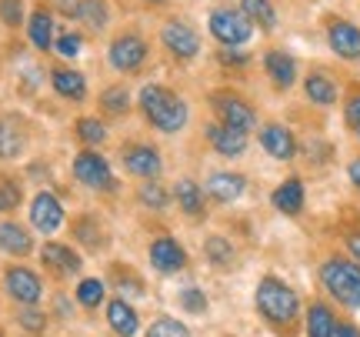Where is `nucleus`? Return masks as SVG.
<instances>
[{"label":"nucleus","instance_id":"1","mask_svg":"<svg viewBox=\"0 0 360 337\" xmlns=\"http://www.w3.org/2000/svg\"><path fill=\"white\" fill-rule=\"evenodd\" d=\"M254 304H257L260 317L267 321L270 327L277 331H290L300 317V298H297L294 287H287L281 277L267 274L257 284V294H254Z\"/></svg>","mask_w":360,"mask_h":337},{"label":"nucleus","instance_id":"2","mask_svg":"<svg viewBox=\"0 0 360 337\" xmlns=\"http://www.w3.org/2000/svg\"><path fill=\"white\" fill-rule=\"evenodd\" d=\"M141 110L164 134H177L187 124V104L170 87H160V84H150L141 91Z\"/></svg>","mask_w":360,"mask_h":337},{"label":"nucleus","instance_id":"3","mask_svg":"<svg viewBox=\"0 0 360 337\" xmlns=\"http://www.w3.org/2000/svg\"><path fill=\"white\" fill-rule=\"evenodd\" d=\"M323 291L350 311H360V264L347 257H327L321 264Z\"/></svg>","mask_w":360,"mask_h":337},{"label":"nucleus","instance_id":"4","mask_svg":"<svg viewBox=\"0 0 360 337\" xmlns=\"http://www.w3.org/2000/svg\"><path fill=\"white\" fill-rule=\"evenodd\" d=\"M210 34L224 44V47H244L254 37V24L244 17V11H231V7H217L210 13Z\"/></svg>","mask_w":360,"mask_h":337},{"label":"nucleus","instance_id":"5","mask_svg":"<svg viewBox=\"0 0 360 337\" xmlns=\"http://www.w3.org/2000/svg\"><path fill=\"white\" fill-rule=\"evenodd\" d=\"M74 177H77L80 184L94 187V191H114L110 164H107L101 154H94V151H84V154L74 157Z\"/></svg>","mask_w":360,"mask_h":337},{"label":"nucleus","instance_id":"6","mask_svg":"<svg viewBox=\"0 0 360 337\" xmlns=\"http://www.w3.org/2000/svg\"><path fill=\"white\" fill-rule=\"evenodd\" d=\"M110 64L117 67V70H124V74H134V70H141L143 61H147V44H143V37H137V34H120V37L110 44Z\"/></svg>","mask_w":360,"mask_h":337},{"label":"nucleus","instance_id":"7","mask_svg":"<svg viewBox=\"0 0 360 337\" xmlns=\"http://www.w3.org/2000/svg\"><path fill=\"white\" fill-rule=\"evenodd\" d=\"M214 107H217L220 124H227V127L244 130V134L250 127H257V110L247 104V101L233 97V94H217V97H214Z\"/></svg>","mask_w":360,"mask_h":337},{"label":"nucleus","instance_id":"8","mask_svg":"<svg viewBox=\"0 0 360 337\" xmlns=\"http://www.w3.org/2000/svg\"><path fill=\"white\" fill-rule=\"evenodd\" d=\"M160 40H164V47H167L177 61H193V57H197V51H200V37H197V30H193V27H187V24H180V20L164 24Z\"/></svg>","mask_w":360,"mask_h":337},{"label":"nucleus","instance_id":"9","mask_svg":"<svg viewBox=\"0 0 360 337\" xmlns=\"http://www.w3.org/2000/svg\"><path fill=\"white\" fill-rule=\"evenodd\" d=\"M327 44L337 57L344 61H357L360 57V27L350 20H330L327 27Z\"/></svg>","mask_w":360,"mask_h":337},{"label":"nucleus","instance_id":"10","mask_svg":"<svg viewBox=\"0 0 360 337\" xmlns=\"http://www.w3.org/2000/svg\"><path fill=\"white\" fill-rule=\"evenodd\" d=\"M247 191V177L244 174H233V170H217V174H210L207 177V187L204 194L210 201H217V204H231L237 197H244Z\"/></svg>","mask_w":360,"mask_h":337},{"label":"nucleus","instance_id":"11","mask_svg":"<svg viewBox=\"0 0 360 337\" xmlns=\"http://www.w3.org/2000/svg\"><path fill=\"white\" fill-rule=\"evenodd\" d=\"M30 224L37 227L40 234H53L60 224H64V208H60V201L53 194H37L34 197V204H30Z\"/></svg>","mask_w":360,"mask_h":337},{"label":"nucleus","instance_id":"12","mask_svg":"<svg viewBox=\"0 0 360 337\" xmlns=\"http://www.w3.org/2000/svg\"><path fill=\"white\" fill-rule=\"evenodd\" d=\"M7 291L13 300H20L24 307H34L40 300V277L27 267H11L7 271Z\"/></svg>","mask_w":360,"mask_h":337},{"label":"nucleus","instance_id":"13","mask_svg":"<svg viewBox=\"0 0 360 337\" xmlns=\"http://www.w3.org/2000/svg\"><path fill=\"white\" fill-rule=\"evenodd\" d=\"M260 147H264L274 160H290V157L297 154L294 134L283 127V124H267V127H260Z\"/></svg>","mask_w":360,"mask_h":337},{"label":"nucleus","instance_id":"14","mask_svg":"<svg viewBox=\"0 0 360 337\" xmlns=\"http://www.w3.org/2000/svg\"><path fill=\"white\" fill-rule=\"evenodd\" d=\"M207 141L220 157H240L247 151V134L227 127V124H210L207 127Z\"/></svg>","mask_w":360,"mask_h":337},{"label":"nucleus","instance_id":"15","mask_svg":"<svg viewBox=\"0 0 360 337\" xmlns=\"http://www.w3.org/2000/svg\"><path fill=\"white\" fill-rule=\"evenodd\" d=\"M264 70H267V77L274 80L281 91H290V87H294L297 61L287 51H267V57H264Z\"/></svg>","mask_w":360,"mask_h":337},{"label":"nucleus","instance_id":"16","mask_svg":"<svg viewBox=\"0 0 360 337\" xmlns=\"http://www.w3.org/2000/svg\"><path fill=\"white\" fill-rule=\"evenodd\" d=\"M150 264H154L157 271L174 274L187 264V254H184V247H180L174 237H160V241L150 244Z\"/></svg>","mask_w":360,"mask_h":337},{"label":"nucleus","instance_id":"17","mask_svg":"<svg viewBox=\"0 0 360 337\" xmlns=\"http://www.w3.org/2000/svg\"><path fill=\"white\" fill-rule=\"evenodd\" d=\"M124 167L130 174H137V177H157L160 174V154L147 144H134V147L124 151Z\"/></svg>","mask_w":360,"mask_h":337},{"label":"nucleus","instance_id":"18","mask_svg":"<svg viewBox=\"0 0 360 337\" xmlns=\"http://www.w3.org/2000/svg\"><path fill=\"white\" fill-rule=\"evenodd\" d=\"M304 197H307V191H304V181H297V177H287V181L270 194V201H274V208L281 210V214H287V217H297L300 210H304Z\"/></svg>","mask_w":360,"mask_h":337},{"label":"nucleus","instance_id":"19","mask_svg":"<svg viewBox=\"0 0 360 337\" xmlns=\"http://www.w3.org/2000/svg\"><path fill=\"white\" fill-rule=\"evenodd\" d=\"M40 260H44V267L53 274H60V277H74L80 271V257L64 244H47L40 250Z\"/></svg>","mask_w":360,"mask_h":337},{"label":"nucleus","instance_id":"20","mask_svg":"<svg viewBox=\"0 0 360 337\" xmlns=\"http://www.w3.org/2000/svg\"><path fill=\"white\" fill-rule=\"evenodd\" d=\"M0 250H4V254H13V257H27V254L34 250V241H30V234H27L20 224L4 221L0 224Z\"/></svg>","mask_w":360,"mask_h":337},{"label":"nucleus","instance_id":"21","mask_svg":"<svg viewBox=\"0 0 360 337\" xmlns=\"http://www.w3.org/2000/svg\"><path fill=\"white\" fill-rule=\"evenodd\" d=\"M304 94H307V101L310 104H317V107H330L337 104V84L327 74H321V70H314L307 80H304Z\"/></svg>","mask_w":360,"mask_h":337},{"label":"nucleus","instance_id":"22","mask_svg":"<svg viewBox=\"0 0 360 337\" xmlns=\"http://www.w3.org/2000/svg\"><path fill=\"white\" fill-rule=\"evenodd\" d=\"M107 321L120 337H134L141 331V321H137V311L130 307L127 300H110L107 304Z\"/></svg>","mask_w":360,"mask_h":337},{"label":"nucleus","instance_id":"23","mask_svg":"<svg viewBox=\"0 0 360 337\" xmlns=\"http://www.w3.org/2000/svg\"><path fill=\"white\" fill-rule=\"evenodd\" d=\"M337 321L334 311L327 307V304H310L307 311V337H334L337 331Z\"/></svg>","mask_w":360,"mask_h":337},{"label":"nucleus","instance_id":"24","mask_svg":"<svg viewBox=\"0 0 360 337\" xmlns=\"http://www.w3.org/2000/svg\"><path fill=\"white\" fill-rule=\"evenodd\" d=\"M240 11H244L247 20L254 27H260V30H274V27H277V11H274L270 0H240Z\"/></svg>","mask_w":360,"mask_h":337},{"label":"nucleus","instance_id":"25","mask_svg":"<svg viewBox=\"0 0 360 337\" xmlns=\"http://www.w3.org/2000/svg\"><path fill=\"white\" fill-rule=\"evenodd\" d=\"M53 91L67 97V101H84V94H87V80L84 74L77 70H57L53 74Z\"/></svg>","mask_w":360,"mask_h":337},{"label":"nucleus","instance_id":"26","mask_svg":"<svg viewBox=\"0 0 360 337\" xmlns=\"http://www.w3.org/2000/svg\"><path fill=\"white\" fill-rule=\"evenodd\" d=\"M30 44L37 47V51H47L53 44V17L51 11H34V17H30Z\"/></svg>","mask_w":360,"mask_h":337},{"label":"nucleus","instance_id":"27","mask_svg":"<svg viewBox=\"0 0 360 337\" xmlns=\"http://www.w3.org/2000/svg\"><path fill=\"white\" fill-rule=\"evenodd\" d=\"M24 151V130L13 124L11 117H0V157L11 160Z\"/></svg>","mask_w":360,"mask_h":337},{"label":"nucleus","instance_id":"28","mask_svg":"<svg viewBox=\"0 0 360 337\" xmlns=\"http://www.w3.org/2000/svg\"><path fill=\"white\" fill-rule=\"evenodd\" d=\"M177 201H180V210H187L191 217H197V214H204V201H207V194L197 187L193 181H177Z\"/></svg>","mask_w":360,"mask_h":337},{"label":"nucleus","instance_id":"29","mask_svg":"<svg viewBox=\"0 0 360 337\" xmlns=\"http://www.w3.org/2000/svg\"><path fill=\"white\" fill-rule=\"evenodd\" d=\"M204 250H207V260L217 264V267H231L233 257H237V250H233V244L227 237H207Z\"/></svg>","mask_w":360,"mask_h":337},{"label":"nucleus","instance_id":"30","mask_svg":"<svg viewBox=\"0 0 360 337\" xmlns=\"http://www.w3.org/2000/svg\"><path fill=\"white\" fill-rule=\"evenodd\" d=\"M77 17L90 30H101V27H107V4H103V0H80Z\"/></svg>","mask_w":360,"mask_h":337},{"label":"nucleus","instance_id":"31","mask_svg":"<svg viewBox=\"0 0 360 337\" xmlns=\"http://www.w3.org/2000/svg\"><path fill=\"white\" fill-rule=\"evenodd\" d=\"M101 107L107 114H127L130 110V94L127 87H107L101 94Z\"/></svg>","mask_w":360,"mask_h":337},{"label":"nucleus","instance_id":"32","mask_svg":"<svg viewBox=\"0 0 360 337\" xmlns=\"http://www.w3.org/2000/svg\"><path fill=\"white\" fill-rule=\"evenodd\" d=\"M147 337H191V331L180 324L177 317H157L154 324L147 327Z\"/></svg>","mask_w":360,"mask_h":337},{"label":"nucleus","instance_id":"33","mask_svg":"<svg viewBox=\"0 0 360 337\" xmlns=\"http://www.w3.org/2000/svg\"><path fill=\"white\" fill-rule=\"evenodd\" d=\"M77 300L84 304V307H97V304L103 300V284L97 281V277L80 281V284H77Z\"/></svg>","mask_w":360,"mask_h":337},{"label":"nucleus","instance_id":"34","mask_svg":"<svg viewBox=\"0 0 360 337\" xmlns=\"http://www.w3.org/2000/svg\"><path fill=\"white\" fill-rule=\"evenodd\" d=\"M77 134H80V141H84V144H103V137H107V127H103L97 117H80Z\"/></svg>","mask_w":360,"mask_h":337},{"label":"nucleus","instance_id":"35","mask_svg":"<svg viewBox=\"0 0 360 337\" xmlns=\"http://www.w3.org/2000/svg\"><path fill=\"white\" fill-rule=\"evenodd\" d=\"M180 304H184V311L204 314L207 311V294L197 291V287H187V291H180Z\"/></svg>","mask_w":360,"mask_h":337},{"label":"nucleus","instance_id":"36","mask_svg":"<svg viewBox=\"0 0 360 337\" xmlns=\"http://www.w3.org/2000/svg\"><path fill=\"white\" fill-rule=\"evenodd\" d=\"M0 20L7 27H17L24 20V0H0Z\"/></svg>","mask_w":360,"mask_h":337},{"label":"nucleus","instance_id":"37","mask_svg":"<svg viewBox=\"0 0 360 337\" xmlns=\"http://www.w3.org/2000/svg\"><path fill=\"white\" fill-rule=\"evenodd\" d=\"M141 201L147 204V208L160 210L164 204H167V191H164L160 184H143V187H141Z\"/></svg>","mask_w":360,"mask_h":337},{"label":"nucleus","instance_id":"38","mask_svg":"<svg viewBox=\"0 0 360 337\" xmlns=\"http://www.w3.org/2000/svg\"><path fill=\"white\" fill-rule=\"evenodd\" d=\"M20 204V187L7 177H0V210H13Z\"/></svg>","mask_w":360,"mask_h":337},{"label":"nucleus","instance_id":"39","mask_svg":"<svg viewBox=\"0 0 360 337\" xmlns=\"http://www.w3.org/2000/svg\"><path fill=\"white\" fill-rule=\"evenodd\" d=\"M97 227H101V224L90 221V217H84V221L77 224V237H80V241H84L87 247H94V250L101 247V234H97Z\"/></svg>","mask_w":360,"mask_h":337},{"label":"nucleus","instance_id":"40","mask_svg":"<svg viewBox=\"0 0 360 337\" xmlns=\"http://www.w3.org/2000/svg\"><path fill=\"white\" fill-rule=\"evenodd\" d=\"M344 120H347L350 130L360 134V94H350L347 97V104H344Z\"/></svg>","mask_w":360,"mask_h":337},{"label":"nucleus","instance_id":"41","mask_svg":"<svg viewBox=\"0 0 360 337\" xmlns=\"http://www.w3.org/2000/svg\"><path fill=\"white\" fill-rule=\"evenodd\" d=\"M57 51H60V57H77L80 53V37L77 34H64V37L57 40Z\"/></svg>","mask_w":360,"mask_h":337},{"label":"nucleus","instance_id":"42","mask_svg":"<svg viewBox=\"0 0 360 337\" xmlns=\"http://www.w3.org/2000/svg\"><path fill=\"white\" fill-rule=\"evenodd\" d=\"M20 324H24L27 331H30V334H37L40 327H44V314L34 311V307H27V311L20 314Z\"/></svg>","mask_w":360,"mask_h":337},{"label":"nucleus","instance_id":"43","mask_svg":"<svg viewBox=\"0 0 360 337\" xmlns=\"http://www.w3.org/2000/svg\"><path fill=\"white\" fill-rule=\"evenodd\" d=\"M220 61L227 67H244L247 64V53H240V51H233V47H227V51L220 53Z\"/></svg>","mask_w":360,"mask_h":337},{"label":"nucleus","instance_id":"44","mask_svg":"<svg viewBox=\"0 0 360 337\" xmlns=\"http://www.w3.org/2000/svg\"><path fill=\"white\" fill-rule=\"evenodd\" d=\"M347 177H350V184L360 191V157H354V160L347 164Z\"/></svg>","mask_w":360,"mask_h":337},{"label":"nucleus","instance_id":"45","mask_svg":"<svg viewBox=\"0 0 360 337\" xmlns=\"http://www.w3.org/2000/svg\"><path fill=\"white\" fill-rule=\"evenodd\" d=\"M347 250L354 254V260H360V231H350L347 234Z\"/></svg>","mask_w":360,"mask_h":337},{"label":"nucleus","instance_id":"46","mask_svg":"<svg viewBox=\"0 0 360 337\" xmlns=\"http://www.w3.org/2000/svg\"><path fill=\"white\" fill-rule=\"evenodd\" d=\"M334 337H360V327H354V324H337Z\"/></svg>","mask_w":360,"mask_h":337},{"label":"nucleus","instance_id":"47","mask_svg":"<svg viewBox=\"0 0 360 337\" xmlns=\"http://www.w3.org/2000/svg\"><path fill=\"white\" fill-rule=\"evenodd\" d=\"M150 4H154V0H150Z\"/></svg>","mask_w":360,"mask_h":337},{"label":"nucleus","instance_id":"48","mask_svg":"<svg viewBox=\"0 0 360 337\" xmlns=\"http://www.w3.org/2000/svg\"><path fill=\"white\" fill-rule=\"evenodd\" d=\"M357 137H360V134H357Z\"/></svg>","mask_w":360,"mask_h":337}]
</instances>
